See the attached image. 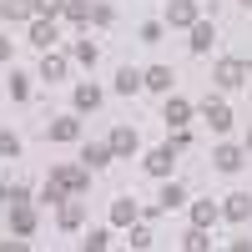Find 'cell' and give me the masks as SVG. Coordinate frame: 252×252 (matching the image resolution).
<instances>
[{"label":"cell","mask_w":252,"mask_h":252,"mask_svg":"<svg viewBox=\"0 0 252 252\" xmlns=\"http://www.w3.org/2000/svg\"><path fill=\"white\" fill-rule=\"evenodd\" d=\"M76 131H81V121H76V116H61V121L51 126V141H76Z\"/></svg>","instance_id":"7c38bea8"},{"label":"cell","mask_w":252,"mask_h":252,"mask_svg":"<svg viewBox=\"0 0 252 252\" xmlns=\"http://www.w3.org/2000/svg\"><path fill=\"white\" fill-rule=\"evenodd\" d=\"M141 86H146V81H141L131 66H121V71H116V91H121V96H131V91H141Z\"/></svg>","instance_id":"ba28073f"},{"label":"cell","mask_w":252,"mask_h":252,"mask_svg":"<svg viewBox=\"0 0 252 252\" xmlns=\"http://www.w3.org/2000/svg\"><path fill=\"white\" fill-rule=\"evenodd\" d=\"M182 197H187L182 187H172V182H166V192H161V202H157V207H161V212H166V207H182Z\"/></svg>","instance_id":"cb8c5ba5"},{"label":"cell","mask_w":252,"mask_h":252,"mask_svg":"<svg viewBox=\"0 0 252 252\" xmlns=\"http://www.w3.org/2000/svg\"><path fill=\"white\" fill-rule=\"evenodd\" d=\"M76 61H81V66H91V61H96V46H86V40H81V46H76Z\"/></svg>","instance_id":"4316f807"},{"label":"cell","mask_w":252,"mask_h":252,"mask_svg":"<svg viewBox=\"0 0 252 252\" xmlns=\"http://www.w3.org/2000/svg\"><path fill=\"white\" fill-rule=\"evenodd\" d=\"M172 161H177V146H157V152L146 157V172H157V177H166V172H172Z\"/></svg>","instance_id":"3957f363"},{"label":"cell","mask_w":252,"mask_h":252,"mask_svg":"<svg viewBox=\"0 0 252 252\" xmlns=\"http://www.w3.org/2000/svg\"><path fill=\"white\" fill-rule=\"evenodd\" d=\"M192 222H197L202 232H207V227L217 222V207H212V202H197V207H192Z\"/></svg>","instance_id":"ac0fdd59"},{"label":"cell","mask_w":252,"mask_h":252,"mask_svg":"<svg viewBox=\"0 0 252 252\" xmlns=\"http://www.w3.org/2000/svg\"><path fill=\"white\" fill-rule=\"evenodd\" d=\"M96 101H101V91H96V86H91V81H86V86H81V91H76V106H81V111H91V106H96Z\"/></svg>","instance_id":"44dd1931"},{"label":"cell","mask_w":252,"mask_h":252,"mask_svg":"<svg viewBox=\"0 0 252 252\" xmlns=\"http://www.w3.org/2000/svg\"><path fill=\"white\" fill-rule=\"evenodd\" d=\"M81 202H61V227H81Z\"/></svg>","instance_id":"d6986e66"},{"label":"cell","mask_w":252,"mask_h":252,"mask_svg":"<svg viewBox=\"0 0 252 252\" xmlns=\"http://www.w3.org/2000/svg\"><path fill=\"white\" fill-rule=\"evenodd\" d=\"M242 5H252V0H242Z\"/></svg>","instance_id":"f546056e"},{"label":"cell","mask_w":252,"mask_h":252,"mask_svg":"<svg viewBox=\"0 0 252 252\" xmlns=\"http://www.w3.org/2000/svg\"><path fill=\"white\" fill-rule=\"evenodd\" d=\"M217 81L232 91V86H242V81H247V66H242V61H222V66H217Z\"/></svg>","instance_id":"277c9868"},{"label":"cell","mask_w":252,"mask_h":252,"mask_svg":"<svg viewBox=\"0 0 252 252\" xmlns=\"http://www.w3.org/2000/svg\"><path fill=\"white\" fill-rule=\"evenodd\" d=\"M15 152H20V141H15L10 131H0V157H15Z\"/></svg>","instance_id":"d4e9b609"},{"label":"cell","mask_w":252,"mask_h":252,"mask_svg":"<svg viewBox=\"0 0 252 252\" xmlns=\"http://www.w3.org/2000/svg\"><path fill=\"white\" fill-rule=\"evenodd\" d=\"M212 40H217V31L207 26V20H192V51H207Z\"/></svg>","instance_id":"8fae6325"},{"label":"cell","mask_w":252,"mask_h":252,"mask_svg":"<svg viewBox=\"0 0 252 252\" xmlns=\"http://www.w3.org/2000/svg\"><path fill=\"white\" fill-rule=\"evenodd\" d=\"M217 166H222V172H237V166H242V152H237V146H217Z\"/></svg>","instance_id":"5bb4252c"},{"label":"cell","mask_w":252,"mask_h":252,"mask_svg":"<svg viewBox=\"0 0 252 252\" xmlns=\"http://www.w3.org/2000/svg\"><path fill=\"white\" fill-rule=\"evenodd\" d=\"M35 10L40 15H56V10H66V0H35Z\"/></svg>","instance_id":"484cf974"},{"label":"cell","mask_w":252,"mask_h":252,"mask_svg":"<svg viewBox=\"0 0 252 252\" xmlns=\"http://www.w3.org/2000/svg\"><path fill=\"white\" fill-rule=\"evenodd\" d=\"M5 56H10V46H5V35H0V61H5Z\"/></svg>","instance_id":"f1b7e54d"},{"label":"cell","mask_w":252,"mask_h":252,"mask_svg":"<svg viewBox=\"0 0 252 252\" xmlns=\"http://www.w3.org/2000/svg\"><path fill=\"white\" fill-rule=\"evenodd\" d=\"M222 212L232 217V222H247V217H252V197H247V192H237V197H227V207H222Z\"/></svg>","instance_id":"5b68a950"},{"label":"cell","mask_w":252,"mask_h":252,"mask_svg":"<svg viewBox=\"0 0 252 252\" xmlns=\"http://www.w3.org/2000/svg\"><path fill=\"white\" fill-rule=\"evenodd\" d=\"M61 172H66V187L76 197H86V166H61Z\"/></svg>","instance_id":"2e32d148"},{"label":"cell","mask_w":252,"mask_h":252,"mask_svg":"<svg viewBox=\"0 0 252 252\" xmlns=\"http://www.w3.org/2000/svg\"><path fill=\"white\" fill-rule=\"evenodd\" d=\"M106 146H111V157H131L136 152V131H131V126H116Z\"/></svg>","instance_id":"7a4b0ae2"},{"label":"cell","mask_w":252,"mask_h":252,"mask_svg":"<svg viewBox=\"0 0 252 252\" xmlns=\"http://www.w3.org/2000/svg\"><path fill=\"white\" fill-rule=\"evenodd\" d=\"M131 247H152V232H146V227H131Z\"/></svg>","instance_id":"83f0119b"},{"label":"cell","mask_w":252,"mask_h":252,"mask_svg":"<svg viewBox=\"0 0 252 252\" xmlns=\"http://www.w3.org/2000/svg\"><path fill=\"white\" fill-rule=\"evenodd\" d=\"M141 81H146L152 91H166V86H172V71H166V66H152V71H146Z\"/></svg>","instance_id":"e0dca14e"},{"label":"cell","mask_w":252,"mask_h":252,"mask_svg":"<svg viewBox=\"0 0 252 252\" xmlns=\"http://www.w3.org/2000/svg\"><path fill=\"white\" fill-rule=\"evenodd\" d=\"M40 76H46V81H61V76H66V61H61V56H46V66H40Z\"/></svg>","instance_id":"603a6c76"},{"label":"cell","mask_w":252,"mask_h":252,"mask_svg":"<svg viewBox=\"0 0 252 252\" xmlns=\"http://www.w3.org/2000/svg\"><path fill=\"white\" fill-rule=\"evenodd\" d=\"M15 212H10V232H20V237H31L35 232V212H31V202H10Z\"/></svg>","instance_id":"6da1fadb"},{"label":"cell","mask_w":252,"mask_h":252,"mask_svg":"<svg viewBox=\"0 0 252 252\" xmlns=\"http://www.w3.org/2000/svg\"><path fill=\"white\" fill-rule=\"evenodd\" d=\"M66 192H71V187H66V172L56 166V172H51V182H46V202H66Z\"/></svg>","instance_id":"9c48e42d"},{"label":"cell","mask_w":252,"mask_h":252,"mask_svg":"<svg viewBox=\"0 0 252 252\" xmlns=\"http://www.w3.org/2000/svg\"><path fill=\"white\" fill-rule=\"evenodd\" d=\"M31 40H35L40 51H51V46H56V26H51V15H46V20H35V26H31Z\"/></svg>","instance_id":"52a82bcc"},{"label":"cell","mask_w":252,"mask_h":252,"mask_svg":"<svg viewBox=\"0 0 252 252\" xmlns=\"http://www.w3.org/2000/svg\"><path fill=\"white\" fill-rule=\"evenodd\" d=\"M81 157H86V166H106L111 161V146H86Z\"/></svg>","instance_id":"7402d4cb"},{"label":"cell","mask_w":252,"mask_h":252,"mask_svg":"<svg viewBox=\"0 0 252 252\" xmlns=\"http://www.w3.org/2000/svg\"><path fill=\"white\" fill-rule=\"evenodd\" d=\"M5 20H31L35 15V0H5V10H0Z\"/></svg>","instance_id":"4fadbf2b"},{"label":"cell","mask_w":252,"mask_h":252,"mask_svg":"<svg viewBox=\"0 0 252 252\" xmlns=\"http://www.w3.org/2000/svg\"><path fill=\"white\" fill-rule=\"evenodd\" d=\"M166 126H187V116H192V106H187V101H166Z\"/></svg>","instance_id":"9a60e30c"},{"label":"cell","mask_w":252,"mask_h":252,"mask_svg":"<svg viewBox=\"0 0 252 252\" xmlns=\"http://www.w3.org/2000/svg\"><path fill=\"white\" fill-rule=\"evenodd\" d=\"M111 217H116L121 227H126V222H136V202H131V197H121V202L111 207Z\"/></svg>","instance_id":"ffe728a7"},{"label":"cell","mask_w":252,"mask_h":252,"mask_svg":"<svg viewBox=\"0 0 252 252\" xmlns=\"http://www.w3.org/2000/svg\"><path fill=\"white\" fill-rule=\"evenodd\" d=\"M207 126H212V131H227V126H232V111H227L222 101H212V106H207Z\"/></svg>","instance_id":"30bf717a"},{"label":"cell","mask_w":252,"mask_h":252,"mask_svg":"<svg viewBox=\"0 0 252 252\" xmlns=\"http://www.w3.org/2000/svg\"><path fill=\"white\" fill-rule=\"evenodd\" d=\"M166 20H172V26H192V20H197V5H192V0H172Z\"/></svg>","instance_id":"8992f818"}]
</instances>
